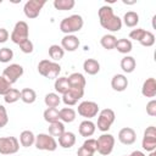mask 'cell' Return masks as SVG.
<instances>
[{
    "label": "cell",
    "instance_id": "obj_1",
    "mask_svg": "<svg viewBox=\"0 0 156 156\" xmlns=\"http://www.w3.org/2000/svg\"><path fill=\"white\" fill-rule=\"evenodd\" d=\"M99 21L102 28L110 32H118L122 28V20L113 13V9L108 5H104L98 11Z\"/></svg>",
    "mask_w": 156,
    "mask_h": 156
},
{
    "label": "cell",
    "instance_id": "obj_2",
    "mask_svg": "<svg viewBox=\"0 0 156 156\" xmlns=\"http://www.w3.org/2000/svg\"><path fill=\"white\" fill-rule=\"evenodd\" d=\"M84 21L80 15H71L68 17H65L60 22V30L62 33L67 34H73L76 32H79L83 28Z\"/></svg>",
    "mask_w": 156,
    "mask_h": 156
},
{
    "label": "cell",
    "instance_id": "obj_3",
    "mask_svg": "<svg viewBox=\"0 0 156 156\" xmlns=\"http://www.w3.org/2000/svg\"><path fill=\"white\" fill-rule=\"evenodd\" d=\"M38 72L45 78L56 79L61 72V66L57 62H54L50 60H41L38 63Z\"/></svg>",
    "mask_w": 156,
    "mask_h": 156
},
{
    "label": "cell",
    "instance_id": "obj_4",
    "mask_svg": "<svg viewBox=\"0 0 156 156\" xmlns=\"http://www.w3.org/2000/svg\"><path fill=\"white\" fill-rule=\"evenodd\" d=\"M115 136L112 134L108 133H104L101 134L98 139H96V151L102 155V156H107L113 151V146H115Z\"/></svg>",
    "mask_w": 156,
    "mask_h": 156
},
{
    "label": "cell",
    "instance_id": "obj_5",
    "mask_svg": "<svg viewBox=\"0 0 156 156\" xmlns=\"http://www.w3.org/2000/svg\"><path fill=\"white\" fill-rule=\"evenodd\" d=\"M116 119V115L113 112V110L111 108H104L101 111H99V115H98V129L101 130V132H107L111 126L113 124Z\"/></svg>",
    "mask_w": 156,
    "mask_h": 156
},
{
    "label": "cell",
    "instance_id": "obj_6",
    "mask_svg": "<svg viewBox=\"0 0 156 156\" xmlns=\"http://www.w3.org/2000/svg\"><path fill=\"white\" fill-rule=\"evenodd\" d=\"M34 145L38 150H43V151H55L57 149V141L55 140V138L45 133H40L35 135Z\"/></svg>",
    "mask_w": 156,
    "mask_h": 156
},
{
    "label": "cell",
    "instance_id": "obj_7",
    "mask_svg": "<svg viewBox=\"0 0 156 156\" xmlns=\"http://www.w3.org/2000/svg\"><path fill=\"white\" fill-rule=\"evenodd\" d=\"M28 37H29V27H28L27 22H24V21H18V22L15 24V27H13V29H12V33H11V35H10L11 40H12L15 44L20 45L22 41L27 40Z\"/></svg>",
    "mask_w": 156,
    "mask_h": 156
},
{
    "label": "cell",
    "instance_id": "obj_8",
    "mask_svg": "<svg viewBox=\"0 0 156 156\" xmlns=\"http://www.w3.org/2000/svg\"><path fill=\"white\" fill-rule=\"evenodd\" d=\"M20 150V141L16 136H2L0 138V154L13 155Z\"/></svg>",
    "mask_w": 156,
    "mask_h": 156
},
{
    "label": "cell",
    "instance_id": "obj_9",
    "mask_svg": "<svg viewBox=\"0 0 156 156\" xmlns=\"http://www.w3.org/2000/svg\"><path fill=\"white\" fill-rule=\"evenodd\" d=\"M77 112L82 117H84L87 119H90V118L98 116V113H99V105L95 101H82L78 105Z\"/></svg>",
    "mask_w": 156,
    "mask_h": 156
},
{
    "label": "cell",
    "instance_id": "obj_10",
    "mask_svg": "<svg viewBox=\"0 0 156 156\" xmlns=\"http://www.w3.org/2000/svg\"><path fill=\"white\" fill-rule=\"evenodd\" d=\"M46 4L45 0H28L23 6V12L27 18H37Z\"/></svg>",
    "mask_w": 156,
    "mask_h": 156
},
{
    "label": "cell",
    "instance_id": "obj_11",
    "mask_svg": "<svg viewBox=\"0 0 156 156\" xmlns=\"http://www.w3.org/2000/svg\"><path fill=\"white\" fill-rule=\"evenodd\" d=\"M141 146L144 150L151 152L156 150V128L154 126H149L144 130V136L141 140Z\"/></svg>",
    "mask_w": 156,
    "mask_h": 156
},
{
    "label": "cell",
    "instance_id": "obj_12",
    "mask_svg": "<svg viewBox=\"0 0 156 156\" xmlns=\"http://www.w3.org/2000/svg\"><path fill=\"white\" fill-rule=\"evenodd\" d=\"M2 76L12 85L13 83H16L18 80V78H21L23 76V67L18 63H11V65H9L7 67L4 68Z\"/></svg>",
    "mask_w": 156,
    "mask_h": 156
},
{
    "label": "cell",
    "instance_id": "obj_13",
    "mask_svg": "<svg viewBox=\"0 0 156 156\" xmlns=\"http://www.w3.org/2000/svg\"><path fill=\"white\" fill-rule=\"evenodd\" d=\"M83 95H84V88L69 87V89L65 94H62V101L67 106H73L78 102V100L83 98Z\"/></svg>",
    "mask_w": 156,
    "mask_h": 156
},
{
    "label": "cell",
    "instance_id": "obj_14",
    "mask_svg": "<svg viewBox=\"0 0 156 156\" xmlns=\"http://www.w3.org/2000/svg\"><path fill=\"white\" fill-rule=\"evenodd\" d=\"M118 140L123 145H132L136 140V133L130 127H124L118 132Z\"/></svg>",
    "mask_w": 156,
    "mask_h": 156
},
{
    "label": "cell",
    "instance_id": "obj_15",
    "mask_svg": "<svg viewBox=\"0 0 156 156\" xmlns=\"http://www.w3.org/2000/svg\"><path fill=\"white\" fill-rule=\"evenodd\" d=\"M80 41L78 39V37H76L74 34H67L61 39V48L65 51H76L79 46Z\"/></svg>",
    "mask_w": 156,
    "mask_h": 156
},
{
    "label": "cell",
    "instance_id": "obj_16",
    "mask_svg": "<svg viewBox=\"0 0 156 156\" xmlns=\"http://www.w3.org/2000/svg\"><path fill=\"white\" fill-rule=\"evenodd\" d=\"M111 87L113 90L116 91H124L128 87V79L124 74H121V73H117L112 77L111 79Z\"/></svg>",
    "mask_w": 156,
    "mask_h": 156
},
{
    "label": "cell",
    "instance_id": "obj_17",
    "mask_svg": "<svg viewBox=\"0 0 156 156\" xmlns=\"http://www.w3.org/2000/svg\"><path fill=\"white\" fill-rule=\"evenodd\" d=\"M141 94L145 98H155L156 96V79L150 77L144 80L141 87Z\"/></svg>",
    "mask_w": 156,
    "mask_h": 156
},
{
    "label": "cell",
    "instance_id": "obj_18",
    "mask_svg": "<svg viewBox=\"0 0 156 156\" xmlns=\"http://www.w3.org/2000/svg\"><path fill=\"white\" fill-rule=\"evenodd\" d=\"M96 130V126L94 122H91L90 119H84L83 122H80L79 127H78V132L84 138H89L91 136Z\"/></svg>",
    "mask_w": 156,
    "mask_h": 156
},
{
    "label": "cell",
    "instance_id": "obj_19",
    "mask_svg": "<svg viewBox=\"0 0 156 156\" xmlns=\"http://www.w3.org/2000/svg\"><path fill=\"white\" fill-rule=\"evenodd\" d=\"M83 69L85 73H88L90 76H95L100 71V63L95 58H87L83 62Z\"/></svg>",
    "mask_w": 156,
    "mask_h": 156
},
{
    "label": "cell",
    "instance_id": "obj_20",
    "mask_svg": "<svg viewBox=\"0 0 156 156\" xmlns=\"http://www.w3.org/2000/svg\"><path fill=\"white\" fill-rule=\"evenodd\" d=\"M76 144V135L72 132H65L58 136V145L63 149H71Z\"/></svg>",
    "mask_w": 156,
    "mask_h": 156
},
{
    "label": "cell",
    "instance_id": "obj_21",
    "mask_svg": "<svg viewBox=\"0 0 156 156\" xmlns=\"http://www.w3.org/2000/svg\"><path fill=\"white\" fill-rule=\"evenodd\" d=\"M67 80H68L69 87H74V88H84L85 84H87V80H85L84 76L79 72H74V73L69 74L67 77Z\"/></svg>",
    "mask_w": 156,
    "mask_h": 156
},
{
    "label": "cell",
    "instance_id": "obj_22",
    "mask_svg": "<svg viewBox=\"0 0 156 156\" xmlns=\"http://www.w3.org/2000/svg\"><path fill=\"white\" fill-rule=\"evenodd\" d=\"M58 115H60V121L62 123H72L77 117V112L72 107H63L58 110Z\"/></svg>",
    "mask_w": 156,
    "mask_h": 156
},
{
    "label": "cell",
    "instance_id": "obj_23",
    "mask_svg": "<svg viewBox=\"0 0 156 156\" xmlns=\"http://www.w3.org/2000/svg\"><path fill=\"white\" fill-rule=\"evenodd\" d=\"M20 144L23 146V147H29L32 145H34L35 143V135L32 130H23L21 134H20Z\"/></svg>",
    "mask_w": 156,
    "mask_h": 156
},
{
    "label": "cell",
    "instance_id": "obj_24",
    "mask_svg": "<svg viewBox=\"0 0 156 156\" xmlns=\"http://www.w3.org/2000/svg\"><path fill=\"white\" fill-rule=\"evenodd\" d=\"M115 49H117L118 52L127 55V54H129V52L132 51L133 44H132V41H130L129 39H127V38H121V39H117Z\"/></svg>",
    "mask_w": 156,
    "mask_h": 156
},
{
    "label": "cell",
    "instance_id": "obj_25",
    "mask_svg": "<svg viewBox=\"0 0 156 156\" xmlns=\"http://www.w3.org/2000/svg\"><path fill=\"white\" fill-rule=\"evenodd\" d=\"M136 67V62H135V58L133 56H124L122 60H121V68L123 72L126 73H132Z\"/></svg>",
    "mask_w": 156,
    "mask_h": 156
},
{
    "label": "cell",
    "instance_id": "obj_26",
    "mask_svg": "<svg viewBox=\"0 0 156 156\" xmlns=\"http://www.w3.org/2000/svg\"><path fill=\"white\" fill-rule=\"evenodd\" d=\"M49 134L54 138H58L61 136L66 130H65V124L61 122V121H57V122H54V123H50L49 124Z\"/></svg>",
    "mask_w": 156,
    "mask_h": 156
},
{
    "label": "cell",
    "instance_id": "obj_27",
    "mask_svg": "<svg viewBox=\"0 0 156 156\" xmlns=\"http://www.w3.org/2000/svg\"><path fill=\"white\" fill-rule=\"evenodd\" d=\"M127 27L129 28H133V27H136V24L139 23V15L135 12V11H128L124 13L123 16V22Z\"/></svg>",
    "mask_w": 156,
    "mask_h": 156
},
{
    "label": "cell",
    "instance_id": "obj_28",
    "mask_svg": "<svg viewBox=\"0 0 156 156\" xmlns=\"http://www.w3.org/2000/svg\"><path fill=\"white\" fill-rule=\"evenodd\" d=\"M65 55V50L61 48V45L57 44H52L49 46V56L54 62L60 61Z\"/></svg>",
    "mask_w": 156,
    "mask_h": 156
},
{
    "label": "cell",
    "instance_id": "obj_29",
    "mask_svg": "<svg viewBox=\"0 0 156 156\" xmlns=\"http://www.w3.org/2000/svg\"><path fill=\"white\" fill-rule=\"evenodd\" d=\"M21 100L24 104H33L37 100V93L32 88H23L21 90Z\"/></svg>",
    "mask_w": 156,
    "mask_h": 156
},
{
    "label": "cell",
    "instance_id": "obj_30",
    "mask_svg": "<svg viewBox=\"0 0 156 156\" xmlns=\"http://www.w3.org/2000/svg\"><path fill=\"white\" fill-rule=\"evenodd\" d=\"M43 117L44 119L50 124V123H54V122H57L60 121V115H58V110L56 107H48L44 113H43Z\"/></svg>",
    "mask_w": 156,
    "mask_h": 156
},
{
    "label": "cell",
    "instance_id": "obj_31",
    "mask_svg": "<svg viewBox=\"0 0 156 156\" xmlns=\"http://www.w3.org/2000/svg\"><path fill=\"white\" fill-rule=\"evenodd\" d=\"M116 41H117V38L113 35V34H105L101 37L100 39V44L104 49L106 50H112L115 49L116 46Z\"/></svg>",
    "mask_w": 156,
    "mask_h": 156
},
{
    "label": "cell",
    "instance_id": "obj_32",
    "mask_svg": "<svg viewBox=\"0 0 156 156\" xmlns=\"http://www.w3.org/2000/svg\"><path fill=\"white\" fill-rule=\"evenodd\" d=\"M54 88L58 94H65L69 89V84L67 80V77H58L55 79Z\"/></svg>",
    "mask_w": 156,
    "mask_h": 156
},
{
    "label": "cell",
    "instance_id": "obj_33",
    "mask_svg": "<svg viewBox=\"0 0 156 156\" xmlns=\"http://www.w3.org/2000/svg\"><path fill=\"white\" fill-rule=\"evenodd\" d=\"M54 7L56 10H60V11H68V10H72L76 5V1L74 0H54L52 2Z\"/></svg>",
    "mask_w": 156,
    "mask_h": 156
},
{
    "label": "cell",
    "instance_id": "obj_34",
    "mask_svg": "<svg viewBox=\"0 0 156 156\" xmlns=\"http://www.w3.org/2000/svg\"><path fill=\"white\" fill-rule=\"evenodd\" d=\"M44 102L48 107H57L61 102V98L57 93H48L44 98Z\"/></svg>",
    "mask_w": 156,
    "mask_h": 156
},
{
    "label": "cell",
    "instance_id": "obj_35",
    "mask_svg": "<svg viewBox=\"0 0 156 156\" xmlns=\"http://www.w3.org/2000/svg\"><path fill=\"white\" fill-rule=\"evenodd\" d=\"M21 99V91L18 89L11 88L5 95H4V100L6 104H15L16 101H18Z\"/></svg>",
    "mask_w": 156,
    "mask_h": 156
},
{
    "label": "cell",
    "instance_id": "obj_36",
    "mask_svg": "<svg viewBox=\"0 0 156 156\" xmlns=\"http://www.w3.org/2000/svg\"><path fill=\"white\" fill-rule=\"evenodd\" d=\"M139 43L143 46H146V48L152 46L155 44V35H154V33H151L149 30H145V33H144V35H143V38L140 39Z\"/></svg>",
    "mask_w": 156,
    "mask_h": 156
},
{
    "label": "cell",
    "instance_id": "obj_37",
    "mask_svg": "<svg viewBox=\"0 0 156 156\" xmlns=\"http://www.w3.org/2000/svg\"><path fill=\"white\" fill-rule=\"evenodd\" d=\"M13 58V51L10 48H1L0 49V62L7 63Z\"/></svg>",
    "mask_w": 156,
    "mask_h": 156
},
{
    "label": "cell",
    "instance_id": "obj_38",
    "mask_svg": "<svg viewBox=\"0 0 156 156\" xmlns=\"http://www.w3.org/2000/svg\"><path fill=\"white\" fill-rule=\"evenodd\" d=\"M18 46H20L21 51H22V52H24V54H32V52H33V50H34V45H33V43H32L29 39H27V40L22 41Z\"/></svg>",
    "mask_w": 156,
    "mask_h": 156
},
{
    "label": "cell",
    "instance_id": "obj_39",
    "mask_svg": "<svg viewBox=\"0 0 156 156\" xmlns=\"http://www.w3.org/2000/svg\"><path fill=\"white\" fill-rule=\"evenodd\" d=\"M10 89H11V84L9 83V80L4 76H0V95L4 96Z\"/></svg>",
    "mask_w": 156,
    "mask_h": 156
},
{
    "label": "cell",
    "instance_id": "obj_40",
    "mask_svg": "<svg viewBox=\"0 0 156 156\" xmlns=\"http://www.w3.org/2000/svg\"><path fill=\"white\" fill-rule=\"evenodd\" d=\"M144 33H145V29H143V28H135V29L130 30L129 38L133 39V40H135V41H140V39L143 38Z\"/></svg>",
    "mask_w": 156,
    "mask_h": 156
},
{
    "label": "cell",
    "instance_id": "obj_41",
    "mask_svg": "<svg viewBox=\"0 0 156 156\" xmlns=\"http://www.w3.org/2000/svg\"><path fill=\"white\" fill-rule=\"evenodd\" d=\"M9 123V116H7V111L5 108L4 105H0V128L5 127Z\"/></svg>",
    "mask_w": 156,
    "mask_h": 156
},
{
    "label": "cell",
    "instance_id": "obj_42",
    "mask_svg": "<svg viewBox=\"0 0 156 156\" xmlns=\"http://www.w3.org/2000/svg\"><path fill=\"white\" fill-rule=\"evenodd\" d=\"M146 113L150 117H155L156 116V100L152 99L146 104Z\"/></svg>",
    "mask_w": 156,
    "mask_h": 156
},
{
    "label": "cell",
    "instance_id": "obj_43",
    "mask_svg": "<svg viewBox=\"0 0 156 156\" xmlns=\"http://www.w3.org/2000/svg\"><path fill=\"white\" fill-rule=\"evenodd\" d=\"M83 146L85 149H88L89 151L91 152H96V139H93V138H88L84 143H83Z\"/></svg>",
    "mask_w": 156,
    "mask_h": 156
},
{
    "label": "cell",
    "instance_id": "obj_44",
    "mask_svg": "<svg viewBox=\"0 0 156 156\" xmlns=\"http://www.w3.org/2000/svg\"><path fill=\"white\" fill-rule=\"evenodd\" d=\"M10 38V33L6 28H0V44H4Z\"/></svg>",
    "mask_w": 156,
    "mask_h": 156
},
{
    "label": "cell",
    "instance_id": "obj_45",
    "mask_svg": "<svg viewBox=\"0 0 156 156\" xmlns=\"http://www.w3.org/2000/svg\"><path fill=\"white\" fill-rule=\"evenodd\" d=\"M77 156H94V152H91V151H89L88 149H85L83 145L78 149V151H77Z\"/></svg>",
    "mask_w": 156,
    "mask_h": 156
},
{
    "label": "cell",
    "instance_id": "obj_46",
    "mask_svg": "<svg viewBox=\"0 0 156 156\" xmlns=\"http://www.w3.org/2000/svg\"><path fill=\"white\" fill-rule=\"evenodd\" d=\"M123 156H145V154H144L143 151L135 150V151H133L132 154H129V155H123Z\"/></svg>",
    "mask_w": 156,
    "mask_h": 156
},
{
    "label": "cell",
    "instance_id": "obj_47",
    "mask_svg": "<svg viewBox=\"0 0 156 156\" xmlns=\"http://www.w3.org/2000/svg\"><path fill=\"white\" fill-rule=\"evenodd\" d=\"M136 1H127V0H123V4H126V5H133V4H135Z\"/></svg>",
    "mask_w": 156,
    "mask_h": 156
},
{
    "label": "cell",
    "instance_id": "obj_48",
    "mask_svg": "<svg viewBox=\"0 0 156 156\" xmlns=\"http://www.w3.org/2000/svg\"><path fill=\"white\" fill-rule=\"evenodd\" d=\"M149 156H156V150H155V151H151Z\"/></svg>",
    "mask_w": 156,
    "mask_h": 156
},
{
    "label": "cell",
    "instance_id": "obj_49",
    "mask_svg": "<svg viewBox=\"0 0 156 156\" xmlns=\"http://www.w3.org/2000/svg\"><path fill=\"white\" fill-rule=\"evenodd\" d=\"M1 2H2V0H0V4H1Z\"/></svg>",
    "mask_w": 156,
    "mask_h": 156
}]
</instances>
